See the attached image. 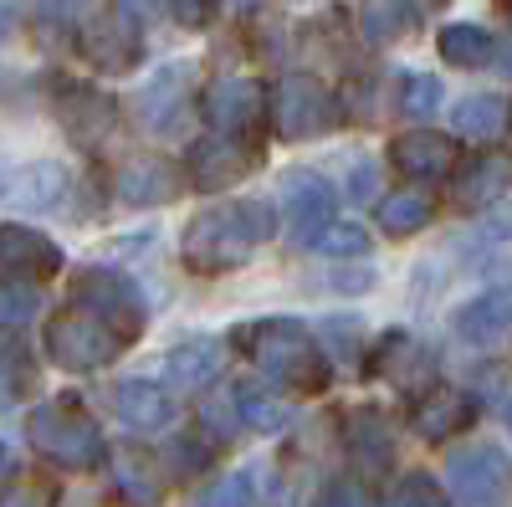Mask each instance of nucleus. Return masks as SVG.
Returning <instances> with one entry per match:
<instances>
[{
  "label": "nucleus",
  "instance_id": "7ed1b4c3",
  "mask_svg": "<svg viewBox=\"0 0 512 507\" xmlns=\"http://www.w3.org/2000/svg\"><path fill=\"white\" fill-rule=\"evenodd\" d=\"M26 436L62 472H88V467H98V461H103V426L77 400L36 405L31 420H26Z\"/></svg>",
  "mask_w": 512,
  "mask_h": 507
},
{
  "label": "nucleus",
  "instance_id": "72a5a7b5",
  "mask_svg": "<svg viewBox=\"0 0 512 507\" xmlns=\"http://www.w3.org/2000/svg\"><path fill=\"white\" fill-rule=\"evenodd\" d=\"M251 502H256V482H251L246 472L216 477V482L195 497V507H251Z\"/></svg>",
  "mask_w": 512,
  "mask_h": 507
},
{
  "label": "nucleus",
  "instance_id": "c9c22d12",
  "mask_svg": "<svg viewBox=\"0 0 512 507\" xmlns=\"http://www.w3.org/2000/svg\"><path fill=\"white\" fill-rule=\"evenodd\" d=\"M31 385V364L21 349H6V359H0V410H11Z\"/></svg>",
  "mask_w": 512,
  "mask_h": 507
},
{
  "label": "nucleus",
  "instance_id": "a211bd4d",
  "mask_svg": "<svg viewBox=\"0 0 512 507\" xmlns=\"http://www.w3.org/2000/svg\"><path fill=\"white\" fill-rule=\"evenodd\" d=\"M344 446H349V461H354L359 472L390 467L395 436H390V420H384L379 405H354V410H349V420H344Z\"/></svg>",
  "mask_w": 512,
  "mask_h": 507
},
{
  "label": "nucleus",
  "instance_id": "20e7f679",
  "mask_svg": "<svg viewBox=\"0 0 512 507\" xmlns=\"http://www.w3.org/2000/svg\"><path fill=\"white\" fill-rule=\"evenodd\" d=\"M47 354H52V364H62L72 374H93L123 354V338L103 318H93L88 308L72 303V308L47 318Z\"/></svg>",
  "mask_w": 512,
  "mask_h": 507
},
{
  "label": "nucleus",
  "instance_id": "bb28decb",
  "mask_svg": "<svg viewBox=\"0 0 512 507\" xmlns=\"http://www.w3.org/2000/svg\"><path fill=\"white\" fill-rule=\"evenodd\" d=\"M502 123H507V103L497 93H477V98H461L456 103V134L472 139V144L502 139Z\"/></svg>",
  "mask_w": 512,
  "mask_h": 507
},
{
  "label": "nucleus",
  "instance_id": "39448f33",
  "mask_svg": "<svg viewBox=\"0 0 512 507\" xmlns=\"http://www.w3.org/2000/svg\"><path fill=\"white\" fill-rule=\"evenodd\" d=\"M338 118H344L338 93H328L318 77L292 72V77L277 82V93H272V129H277V139H287V144L323 139V134H333Z\"/></svg>",
  "mask_w": 512,
  "mask_h": 507
},
{
  "label": "nucleus",
  "instance_id": "4be33fe9",
  "mask_svg": "<svg viewBox=\"0 0 512 507\" xmlns=\"http://www.w3.org/2000/svg\"><path fill=\"white\" fill-rule=\"evenodd\" d=\"M82 52L103 72H128L139 62V31H128L123 21H88L82 26Z\"/></svg>",
  "mask_w": 512,
  "mask_h": 507
},
{
  "label": "nucleus",
  "instance_id": "58836bf2",
  "mask_svg": "<svg viewBox=\"0 0 512 507\" xmlns=\"http://www.w3.org/2000/svg\"><path fill=\"white\" fill-rule=\"evenodd\" d=\"M159 16V0H113V21H123L128 31H144Z\"/></svg>",
  "mask_w": 512,
  "mask_h": 507
},
{
  "label": "nucleus",
  "instance_id": "a19ab883",
  "mask_svg": "<svg viewBox=\"0 0 512 507\" xmlns=\"http://www.w3.org/2000/svg\"><path fill=\"white\" fill-rule=\"evenodd\" d=\"M169 11H175L180 26L200 31V26H210V16H216V0H169Z\"/></svg>",
  "mask_w": 512,
  "mask_h": 507
},
{
  "label": "nucleus",
  "instance_id": "f3484780",
  "mask_svg": "<svg viewBox=\"0 0 512 507\" xmlns=\"http://www.w3.org/2000/svg\"><path fill=\"white\" fill-rule=\"evenodd\" d=\"M390 164L405 180H446L456 169V144L446 134H431V129H410L390 144Z\"/></svg>",
  "mask_w": 512,
  "mask_h": 507
},
{
  "label": "nucleus",
  "instance_id": "79ce46f5",
  "mask_svg": "<svg viewBox=\"0 0 512 507\" xmlns=\"http://www.w3.org/2000/svg\"><path fill=\"white\" fill-rule=\"evenodd\" d=\"M200 420H205V431H210V436L221 431V441H226V436H231V431L241 426V415H236V400H231V405H216V400H210V405L200 410Z\"/></svg>",
  "mask_w": 512,
  "mask_h": 507
},
{
  "label": "nucleus",
  "instance_id": "473e14b6",
  "mask_svg": "<svg viewBox=\"0 0 512 507\" xmlns=\"http://www.w3.org/2000/svg\"><path fill=\"white\" fill-rule=\"evenodd\" d=\"M313 246L323 251V257H333V262H349V257H364V251H369V231L364 226H349V221H333Z\"/></svg>",
  "mask_w": 512,
  "mask_h": 507
},
{
  "label": "nucleus",
  "instance_id": "c85d7f7f",
  "mask_svg": "<svg viewBox=\"0 0 512 507\" xmlns=\"http://www.w3.org/2000/svg\"><path fill=\"white\" fill-rule=\"evenodd\" d=\"M441 57L451 62V67H487L492 57H497V41H492V31H482V26H446L441 31Z\"/></svg>",
  "mask_w": 512,
  "mask_h": 507
},
{
  "label": "nucleus",
  "instance_id": "ea45409f",
  "mask_svg": "<svg viewBox=\"0 0 512 507\" xmlns=\"http://www.w3.org/2000/svg\"><path fill=\"white\" fill-rule=\"evenodd\" d=\"M318 507H374V502H369V492L359 482H333V487H323Z\"/></svg>",
  "mask_w": 512,
  "mask_h": 507
},
{
  "label": "nucleus",
  "instance_id": "cd10ccee",
  "mask_svg": "<svg viewBox=\"0 0 512 507\" xmlns=\"http://www.w3.org/2000/svg\"><path fill=\"white\" fill-rule=\"evenodd\" d=\"M113 487H118V497L128 502V507H154L159 502V492H164V482H159V472L149 467V456H118V467H113Z\"/></svg>",
  "mask_w": 512,
  "mask_h": 507
},
{
  "label": "nucleus",
  "instance_id": "0eeeda50",
  "mask_svg": "<svg viewBox=\"0 0 512 507\" xmlns=\"http://www.w3.org/2000/svg\"><path fill=\"white\" fill-rule=\"evenodd\" d=\"M52 113L62 123V134L72 144H103L118 123V103L93 88V82H77V77H52Z\"/></svg>",
  "mask_w": 512,
  "mask_h": 507
},
{
  "label": "nucleus",
  "instance_id": "412c9836",
  "mask_svg": "<svg viewBox=\"0 0 512 507\" xmlns=\"http://www.w3.org/2000/svg\"><path fill=\"white\" fill-rule=\"evenodd\" d=\"M113 410L123 426L134 431H159L175 420V400H169L164 385H154V379H123V385H113Z\"/></svg>",
  "mask_w": 512,
  "mask_h": 507
},
{
  "label": "nucleus",
  "instance_id": "37998d69",
  "mask_svg": "<svg viewBox=\"0 0 512 507\" xmlns=\"http://www.w3.org/2000/svg\"><path fill=\"white\" fill-rule=\"evenodd\" d=\"M16 31V6H11V0H0V41H6Z\"/></svg>",
  "mask_w": 512,
  "mask_h": 507
},
{
  "label": "nucleus",
  "instance_id": "f704fd0d",
  "mask_svg": "<svg viewBox=\"0 0 512 507\" xmlns=\"http://www.w3.org/2000/svg\"><path fill=\"white\" fill-rule=\"evenodd\" d=\"M400 93H405L400 108H405L410 118H431V113L441 108V77H431V72L405 77V88H400Z\"/></svg>",
  "mask_w": 512,
  "mask_h": 507
},
{
  "label": "nucleus",
  "instance_id": "a18cd8bd",
  "mask_svg": "<svg viewBox=\"0 0 512 507\" xmlns=\"http://www.w3.org/2000/svg\"><path fill=\"white\" fill-rule=\"evenodd\" d=\"M446 0H415V11H441Z\"/></svg>",
  "mask_w": 512,
  "mask_h": 507
},
{
  "label": "nucleus",
  "instance_id": "6e6552de",
  "mask_svg": "<svg viewBox=\"0 0 512 507\" xmlns=\"http://www.w3.org/2000/svg\"><path fill=\"white\" fill-rule=\"evenodd\" d=\"M333 210H338V195L313 169H292L282 180V216H287V231L297 246H313L333 226Z\"/></svg>",
  "mask_w": 512,
  "mask_h": 507
},
{
  "label": "nucleus",
  "instance_id": "dca6fc26",
  "mask_svg": "<svg viewBox=\"0 0 512 507\" xmlns=\"http://www.w3.org/2000/svg\"><path fill=\"white\" fill-rule=\"evenodd\" d=\"M512 190V154H497V149H482L477 159H466L456 169V205L461 210H487L497 205L502 195Z\"/></svg>",
  "mask_w": 512,
  "mask_h": 507
},
{
  "label": "nucleus",
  "instance_id": "393cba45",
  "mask_svg": "<svg viewBox=\"0 0 512 507\" xmlns=\"http://www.w3.org/2000/svg\"><path fill=\"white\" fill-rule=\"evenodd\" d=\"M436 221V200L425 195L420 185L410 190H395V195H384L379 200V231L384 236H415Z\"/></svg>",
  "mask_w": 512,
  "mask_h": 507
},
{
  "label": "nucleus",
  "instance_id": "9b49d317",
  "mask_svg": "<svg viewBox=\"0 0 512 507\" xmlns=\"http://www.w3.org/2000/svg\"><path fill=\"white\" fill-rule=\"evenodd\" d=\"M62 195H67V169L57 159L0 164V205H11V210H52Z\"/></svg>",
  "mask_w": 512,
  "mask_h": 507
},
{
  "label": "nucleus",
  "instance_id": "49530a36",
  "mask_svg": "<svg viewBox=\"0 0 512 507\" xmlns=\"http://www.w3.org/2000/svg\"><path fill=\"white\" fill-rule=\"evenodd\" d=\"M0 461H6V446H0Z\"/></svg>",
  "mask_w": 512,
  "mask_h": 507
},
{
  "label": "nucleus",
  "instance_id": "2f4dec72",
  "mask_svg": "<svg viewBox=\"0 0 512 507\" xmlns=\"http://www.w3.org/2000/svg\"><path fill=\"white\" fill-rule=\"evenodd\" d=\"M0 507H57V487L36 472H21L0 487Z\"/></svg>",
  "mask_w": 512,
  "mask_h": 507
},
{
  "label": "nucleus",
  "instance_id": "f03ea898",
  "mask_svg": "<svg viewBox=\"0 0 512 507\" xmlns=\"http://www.w3.org/2000/svg\"><path fill=\"white\" fill-rule=\"evenodd\" d=\"M236 344H241V354H246L256 369L272 374L277 385H287V390L318 395V390H328V379H333L328 354L313 344V333H308L303 323H292V318L241 323V328H236Z\"/></svg>",
  "mask_w": 512,
  "mask_h": 507
},
{
  "label": "nucleus",
  "instance_id": "b1692460",
  "mask_svg": "<svg viewBox=\"0 0 512 507\" xmlns=\"http://www.w3.org/2000/svg\"><path fill=\"white\" fill-rule=\"evenodd\" d=\"M415 0H364L359 6V31L369 47H395L400 36L415 31Z\"/></svg>",
  "mask_w": 512,
  "mask_h": 507
},
{
  "label": "nucleus",
  "instance_id": "7c9ffc66",
  "mask_svg": "<svg viewBox=\"0 0 512 507\" xmlns=\"http://www.w3.org/2000/svg\"><path fill=\"white\" fill-rule=\"evenodd\" d=\"M379 507H451V497L441 492V482L436 477H425V472H405V477H395V487L384 492V502Z\"/></svg>",
  "mask_w": 512,
  "mask_h": 507
},
{
  "label": "nucleus",
  "instance_id": "aec40b11",
  "mask_svg": "<svg viewBox=\"0 0 512 507\" xmlns=\"http://www.w3.org/2000/svg\"><path fill=\"white\" fill-rule=\"evenodd\" d=\"M507 328H512V287H487V292H477L472 303L456 308V333L466 338V344H477V349L497 344Z\"/></svg>",
  "mask_w": 512,
  "mask_h": 507
},
{
  "label": "nucleus",
  "instance_id": "f257e3e1",
  "mask_svg": "<svg viewBox=\"0 0 512 507\" xmlns=\"http://www.w3.org/2000/svg\"><path fill=\"white\" fill-rule=\"evenodd\" d=\"M277 236V205L267 200H221L205 205L180 236V262L200 277H221L251 262V251Z\"/></svg>",
  "mask_w": 512,
  "mask_h": 507
},
{
  "label": "nucleus",
  "instance_id": "4c0bfd02",
  "mask_svg": "<svg viewBox=\"0 0 512 507\" xmlns=\"http://www.w3.org/2000/svg\"><path fill=\"white\" fill-rule=\"evenodd\" d=\"M169 467H175L180 477H190V472L210 467V446H205V441H195V436H180L175 446H169Z\"/></svg>",
  "mask_w": 512,
  "mask_h": 507
},
{
  "label": "nucleus",
  "instance_id": "4468645a",
  "mask_svg": "<svg viewBox=\"0 0 512 507\" xmlns=\"http://www.w3.org/2000/svg\"><path fill=\"white\" fill-rule=\"evenodd\" d=\"M205 118L216 134H231V139H246L262 118V88L251 77H216L205 88Z\"/></svg>",
  "mask_w": 512,
  "mask_h": 507
},
{
  "label": "nucleus",
  "instance_id": "de8ad7c7",
  "mask_svg": "<svg viewBox=\"0 0 512 507\" xmlns=\"http://www.w3.org/2000/svg\"><path fill=\"white\" fill-rule=\"evenodd\" d=\"M241 6H251V0H241Z\"/></svg>",
  "mask_w": 512,
  "mask_h": 507
},
{
  "label": "nucleus",
  "instance_id": "ddd939ff",
  "mask_svg": "<svg viewBox=\"0 0 512 507\" xmlns=\"http://www.w3.org/2000/svg\"><path fill=\"white\" fill-rule=\"evenodd\" d=\"M472 420H477V400L466 395V390H451V385H431V390L410 405V431H415L420 441H431V446L461 436Z\"/></svg>",
  "mask_w": 512,
  "mask_h": 507
},
{
  "label": "nucleus",
  "instance_id": "9d476101",
  "mask_svg": "<svg viewBox=\"0 0 512 507\" xmlns=\"http://www.w3.org/2000/svg\"><path fill=\"white\" fill-rule=\"evenodd\" d=\"M256 164H262L256 144L231 139V134H210V139H200V144L190 149V159H185V175H190V185H195V190H210V195H216V190L241 185Z\"/></svg>",
  "mask_w": 512,
  "mask_h": 507
},
{
  "label": "nucleus",
  "instance_id": "2eb2a0df",
  "mask_svg": "<svg viewBox=\"0 0 512 507\" xmlns=\"http://www.w3.org/2000/svg\"><path fill=\"white\" fill-rule=\"evenodd\" d=\"M175 195H180V169L159 154H139L118 169V200L123 205L149 210V205H169Z\"/></svg>",
  "mask_w": 512,
  "mask_h": 507
},
{
  "label": "nucleus",
  "instance_id": "c03bdc74",
  "mask_svg": "<svg viewBox=\"0 0 512 507\" xmlns=\"http://www.w3.org/2000/svg\"><path fill=\"white\" fill-rule=\"evenodd\" d=\"M369 175H374L369 164H354V185H349V190H354V195H369Z\"/></svg>",
  "mask_w": 512,
  "mask_h": 507
},
{
  "label": "nucleus",
  "instance_id": "a878e982",
  "mask_svg": "<svg viewBox=\"0 0 512 507\" xmlns=\"http://www.w3.org/2000/svg\"><path fill=\"white\" fill-rule=\"evenodd\" d=\"M221 369V344L216 338H190V344H175L164 359V374H169V385H180V390H195L205 385V379H216Z\"/></svg>",
  "mask_w": 512,
  "mask_h": 507
},
{
  "label": "nucleus",
  "instance_id": "c756f323",
  "mask_svg": "<svg viewBox=\"0 0 512 507\" xmlns=\"http://www.w3.org/2000/svg\"><path fill=\"white\" fill-rule=\"evenodd\" d=\"M236 415H241V426H251L256 436H277L292 426V410L272 395H256V390H236Z\"/></svg>",
  "mask_w": 512,
  "mask_h": 507
},
{
  "label": "nucleus",
  "instance_id": "5701e85b",
  "mask_svg": "<svg viewBox=\"0 0 512 507\" xmlns=\"http://www.w3.org/2000/svg\"><path fill=\"white\" fill-rule=\"evenodd\" d=\"M185 93H190V67H164L149 88L139 93V118L149 129H175L180 113H185Z\"/></svg>",
  "mask_w": 512,
  "mask_h": 507
},
{
  "label": "nucleus",
  "instance_id": "423d86ee",
  "mask_svg": "<svg viewBox=\"0 0 512 507\" xmlns=\"http://www.w3.org/2000/svg\"><path fill=\"white\" fill-rule=\"evenodd\" d=\"M72 303L77 308H88L93 318H103L123 344L128 338H139L144 333V292L134 287V277H123V272H108V267H88L77 282H72Z\"/></svg>",
  "mask_w": 512,
  "mask_h": 507
},
{
  "label": "nucleus",
  "instance_id": "e433bc0d",
  "mask_svg": "<svg viewBox=\"0 0 512 507\" xmlns=\"http://www.w3.org/2000/svg\"><path fill=\"white\" fill-rule=\"evenodd\" d=\"M36 313V292L31 282H0V323H26Z\"/></svg>",
  "mask_w": 512,
  "mask_h": 507
},
{
  "label": "nucleus",
  "instance_id": "6ab92c4d",
  "mask_svg": "<svg viewBox=\"0 0 512 507\" xmlns=\"http://www.w3.org/2000/svg\"><path fill=\"white\" fill-rule=\"evenodd\" d=\"M431 349H420L410 333H384V338H374V349H369V374H379V379H390V385H400V390H415L425 374H431Z\"/></svg>",
  "mask_w": 512,
  "mask_h": 507
},
{
  "label": "nucleus",
  "instance_id": "1a4fd4ad",
  "mask_svg": "<svg viewBox=\"0 0 512 507\" xmlns=\"http://www.w3.org/2000/svg\"><path fill=\"white\" fill-rule=\"evenodd\" d=\"M507 472H512L507 451L492 446V441H477V446H466V451L451 456V467H446L451 497L461 507H492L502 497V487H507Z\"/></svg>",
  "mask_w": 512,
  "mask_h": 507
},
{
  "label": "nucleus",
  "instance_id": "f8f14e48",
  "mask_svg": "<svg viewBox=\"0 0 512 507\" xmlns=\"http://www.w3.org/2000/svg\"><path fill=\"white\" fill-rule=\"evenodd\" d=\"M62 272V246L31 226H0V282H47Z\"/></svg>",
  "mask_w": 512,
  "mask_h": 507
}]
</instances>
